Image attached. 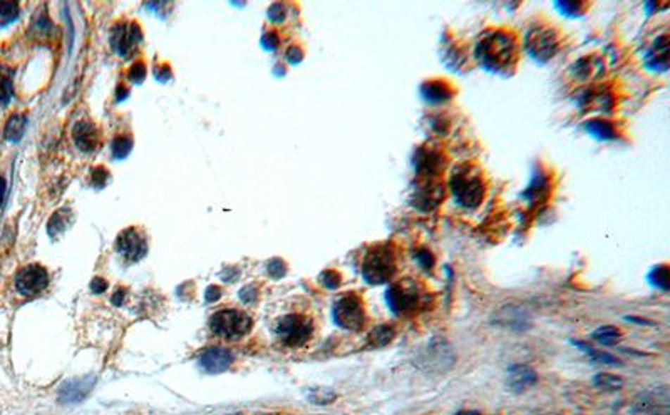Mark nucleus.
Here are the masks:
<instances>
[{
    "instance_id": "nucleus-26",
    "label": "nucleus",
    "mask_w": 670,
    "mask_h": 415,
    "mask_svg": "<svg viewBox=\"0 0 670 415\" xmlns=\"http://www.w3.org/2000/svg\"><path fill=\"white\" fill-rule=\"evenodd\" d=\"M19 15V4L17 2H0V25L15 20Z\"/></svg>"
},
{
    "instance_id": "nucleus-34",
    "label": "nucleus",
    "mask_w": 670,
    "mask_h": 415,
    "mask_svg": "<svg viewBox=\"0 0 670 415\" xmlns=\"http://www.w3.org/2000/svg\"><path fill=\"white\" fill-rule=\"evenodd\" d=\"M144 76H146V65H144L143 63L134 64L133 68H131V70H129L131 81L141 82V81H143V79H144Z\"/></svg>"
},
{
    "instance_id": "nucleus-3",
    "label": "nucleus",
    "mask_w": 670,
    "mask_h": 415,
    "mask_svg": "<svg viewBox=\"0 0 670 415\" xmlns=\"http://www.w3.org/2000/svg\"><path fill=\"white\" fill-rule=\"evenodd\" d=\"M396 273V260L389 246H377L369 251L362 263V276L370 285L391 281Z\"/></svg>"
},
{
    "instance_id": "nucleus-19",
    "label": "nucleus",
    "mask_w": 670,
    "mask_h": 415,
    "mask_svg": "<svg viewBox=\"0 0 670 415\" xmlns=\"http://www.w3.org/2000/svg\"><path fill=\"white\" fill-rule=\"evenodd\" d=\"M441 198H443V191H441L439 186H426L416 196L414 205L422 211H431L439 205Z\"/></svg>"
},
{
    "instance_id": "nucleus-12",
    "label": "nucleus",
    "mask_w": 670,
    "mask_h": 415,
    "mask_svg": "<svg viewBox=\"0 0 670 415\" xmlns=\"http://www.w3.org/2000/svg\"><path fill=\"white\" fill-rule=\"evenodd\" d=\"M636 410L647 415H669L667 388H657L642 394L636 402Z\"/></svg>"
},
{
    "instance_id": "nucleus-32",
    "label": "nucleus",
    "mask_w": 670,
    "mask_h": 415,
    "mask_svg": "<svg viewBox=\"0 0 670 415\" xmlns=\"http://www.w3.org/2000/svg\"><path fill=\"white\" fill-rule=\"evenodd\" d=\"M14 89H12V82L7 77L0 76V104H7L12 99Z\"/></svg>"
},
{
    "instance_id": "nucleus-14",
    "label": "nucleus",
    "mask_w": 670,
    "mask_h": 415,
    "mask_svg": "<svg viewBox=\"0 0 670 415\" xmlns=\"http://www.w3.org/2000/svg\"><path fill=\"white\" fill-rule=\"evenodd\" d=\"M538 382V375L535 370L528 365L517 364L508 369V388L514 394H522L531 388Z\"/></svg>"
},
{
    "instance_id": "nucleus-4",
    "label": "nucleus",
    "mask_w": 670,
    "mask_h": 415,
    "mask_svg": "<svg viewBox=\"0 0 670 415\" xmlns=\"http://www.w3.org/2000/svg\"><path fill=\"white\" fill-rule=\"evenodd\" d=\"M275 332L286 347H303L314 335V324L312 320L301 313H292V315L282 317L277 321Z\"/></svg>"
},
{
    "instance_id": "nucleus-5",
    "label": "nucleus",
    "mask_w": 670,
    "mask_h": 415,
    "mask_svg": "<svg viewBox=\"0 0 670 415\" xmlns=\"http://www.w3.org/2000/svg\"><path fill=\"white\" fill-rule=\"evenodd\" d=\"M211 332L227 340H238L250 332L251 319L240 310H220L210 319Z\"/></svg>"
},
{
    "instance_id": "nucleus-10",
    "label": "nucleus",
    "mask_w": 670,
    "mask_h": 415,
    "mask_svg": "<svg viewBox=\"0 0 670 415\" xmlns=\"http://www.w3.org/2000/svg\"><path fill=\"white\" fill-rule=\"evenodd\" d=\"M526 47L538 60L550 59L558 47L557 34L552 29H533L526 35Z\"/></svg>"
},
{
    "instance_id": "nucleus-8",
    "label": "nucleus",
    "mask_w": 670,
    "mask_h": 415,
    "mask_svg": "<svg viewBox=\"0 0 670 415\" xmlns=\"http://www.w3.org/2000/svg\"><path fill=\"white\" fill-rule=\"evenodd\" d=\"M421 288L414 281L403 280L387 290V303H389L391 310L398 315H407V313L416 312L421 307Z\"/></svg>"
},
{
    "instance_id": "nucleus-42",
    "label": "nucleus",
    "mask_w": 670,
    "mask_h": 415,
    "mask_svg": "<svg viewBox=\"0 0 670 415\" xmlns=\"http://www.w3.org/2000/svg\"><path fill=\"white\" fill-rule=\"evenodd\" d=\"M125 298H126V290L125 288H118L113 295V303L116 305V307H121L122 302H125Z\"/></svg>"
},
{
    "instance_id": "nucleus-41",
    "label": "nucleus",
    "mask_w": 670,
    "mask_h": 415,
    "mask_svg": "<svg viewBox=\"0 0 670 415\" xmlns=\"http://www.w3.org/2000/svg\"><path fill=\"white\" fill-rule=\"evenodd\" d=\"M220 295H222V290L215 285H211L210 288L206 290V300H208V302H215V300H218Z\"/></svg>"
},
{
    "instance_id": "nucleus-27",
    "label": "nucleus",
    "mask_w": 670,
    "mask_h": 415,
    "mask_svg": "<svg viewBox=\"0 0 670 415\" xmlns=\"http://www.w3.org/2000/svg\"><path fill=\"white\" fill-rule=\"evenodd\" d=\"M131 146H133V141H131V138H127V136H118V138L113 141L114 156L119 158V160L126 158L131 151Z\"/></svg>"
},
{
    "instance_id": "nucleus-7",
    "label": "nucleus",
    "mask_w": 670,
    "mask_h": 415,
    "mask_svg": "<svg viewBox=\"0 0 670 415\" xmlns=\"http://www.w3.org/2000/svg\"><path fill=\"white\" fill-rule=\"evenodd\" d=\"M334 320L341 328L349 332H359L365 324L364 303L357 295H343L334 305Z\"/></svg>"
},
{
    "instance_id": "nucleus-20",
    "label": "nucleus",
    "mask_w": 670,
    "mask_h": 415,
    "mask_svg": "<svg viewBox=\"0 0 670 415\" xmlns=\"http://www.w3.org/2000/svg\"><path fill=\"white\" fill-rule=\"evenodd\" d=\"M396 332L391 325H377L376 328L370 330L369 337H367V343L370 348H382L394 340Z\"/></svg>"
},
{
    "instance_id": "nucleus-37",
    "label": "nucleus",
    "mask_w": 670,
    "mask_h": 415,
    "mask_svg": "<svg viewBox=\"0 0 670 415\" xmlns=\"http://www.w3.org/2000/svg\"><path fill=\"white\" fill-rule=\"evenodd\" d=\"M257 295H258V291H257V288H255V286H245V288L240 291L241 302H245V303H253L255 300H257Z\"/></svg>"
},
{
    "instance_id": "nucleus-43",
    "label": "nucleus",
    "mask_w": 670,
    "mask_h": 415,
    "mask_svg": "<svg viewBox=\"0 0 670 415\" xmlns=\"http://www.w3.org/2000/svg\"><path fill=\"white\" fill-rule=\"evenodd\" d=\"M286 57H289V60L290 63H298V60L302 59V52H301V49H297V47H292V49H289V52H286Z\"/></svg>"
},
{
    "instance_id": "nucleus-22",
    "label": "nucleus",
    "mask_w": 670,
    "mask_h": 415,
    "mask_svg": "<svg viewBox=\"0 0 670 415\" xmlns=\"http://www.w3.org/2000/svg\"><path fill=\"white\" fill-rule=\"evenodd\" d=\"M586 129H588V132H592L593 136H597V138H600V139H614L615 138L614 126H612L608 121H602V119H593V121L586 122Z\"/></svg>"
},
{
    "instance_id": "nucleus-25",
    "label": "nucleus",
    "mask_w": 670,
    "mask_h": 415,
    "mask_svg": "<svg viewBox=\"0 0 670 415\" xmlns=\"http://www.w3.org/2000/svg\"><path fill=\"white\" fill-rule=\"evenodd\" d=\"M593 383L598 388H602V390H607V392L620 390V388L624 387V381L612 374H598L597 377L593 378Z\"/></svg>"
},
{
    "instance_id": "nucleus-46",
    "label": "nucleus",
    "mask_w": 670,
    "mask_h": 415,
    "mask_svg": "<svg viewBox=\"0 0 670 415\" xmlns=\"http://www.w3.org/2000/svg\"><path fill=\"white\" fill-rule=\"evenodd\" d=\"M232 415H241V414H232Z\"/></svg>"
},
{
    "instance_id": "nucleus-21",
    "label": "nucleus",
    "mask_w": 670,
    "mask_h": 415,
    "mask_svg": "<svg viewBox=\"0 0 670 415\" xmlns=\"http://www.w3.org/2000/svg\"><path fill=\"white\" fill-rule=\"evenodd\" d=\"M25 124H27V121H25L24 116H20V114H14L12 117H8L4 134H6V138L8 141L15 143V141H19L22 136H24Z\"/></svg>"
},
{
    "instance_id": "nucleus-18",
    "label": "nucleus",
    "mask_w": 670,
    "mask_h": 415,
    "mask_svg": "<svg viewBox=\"0 0 670 415\" xmlns=\"http://www.w3.org/2000/svg\"><path fill=\"white\" fill-rule=\"evenodd\" d=\"M72 138L81 151L91 153L94 151L99 144V131L94 122L79 121L72 129Z\"/></svg>"
},
{
    "instance_id": "nucleus-33",
    "label": "nucleus",
    "mask_w": 670,
    "mask_h": 415,
    "mask_svg": "<svg viewBox=\"0 0 670 415\" xmlns=\"http://www.w3.org/2000/svg\"><path fill=\"white\" fill-rule=\"evenodd\" d=\"M267 270L273 278H282L286 273V264L282 262V260H272V262L268 263Z\"/></svg>"
},
{
    "instance_id": "nucleus-35",
    "label": "nucleus",
    "mask_w": 670,
    "mask_h": 415,
    "mask_svg": "<svg viewBox=\"0 0 670 415\" xmlns=\"http://www.w3.org/2000/svg\"><path fill=\"white\" fill-rule=\"evenodd\" d=\"M108 171L104 170V167H96L94 171H92V184H94V186H104V183L106 181H108Z\"/></svg>"
},
{
    "instance_id": "nucleus-39",
    "label": "nucleus",
    "mask_w": 670,
    "mask_h": 415,
    "mask_svg": "<svg viewBox=\"0 0 670 415\" xmlns=\"http://www.w3.org/2000/svg\"><path fill=\"white\" fill-rule=\"evenodd\" d=\"M106 288H108V283H106V280H103V278H94V280L91 281L92 293L99 295L103 293V291H106Z\"/></svg>"
},
{
    "instance_id": "nucleus-31",
    "label": "nucleus",
    "mask_w": 670,
    "mask_h": 415,
    "mask_svg": "<svg viewBox=\"0 0 670 415\" xmlns=\"http://www.w3.org/2000/svg\"><path fill=\"white\" fill-rule=\"evenodd\" d=\"M416 260H417V263L421 264L422 270H426V272L433 270V267H434V256H433V253H431V251H427V250H419L417 253H416Z\"/></svg>"
},
{
    "instance_id": "nucleus-9",
    "label": "nucleus",
    "mask_w": 670,
    "mask_h": 415,
    "mask_svg": "<svg viewBox=\"0 0 670 415\" xmlns=\"http://www.w3.org/2000/svg\"><path fill=\"white\" fill-rule=\"evenodd\" d=\"M47 285H49V273L41 264H27L15 276V290L22 297H35Z\"/></svg>"
},
{
    "instance_id": "nucleus-2",
    "label": "nucleus",
    "mask_w": 670,
    "mask_h": 415,
    "mask_svg": "<svg viewBox=\"0 0 670 415\" xmlns=\"http://www.w3.org/2000/svg\"><path fill=\"white\" fill-rule=\"evenodd\" d=\"M451 188L457 203L464 208H476L483 201L484 184L478 171L471 166H462L454 171L451 179Z\"/></svg>"
},
{
    "instance_id": "nucleus-29",
    "label": "nucleus",
    "mask_w": 670,
    "mask_h": 415,
    "mask_svg": "<svg viewBox=\"0 0 670 415\" xmlns=\"http://www.w3.org/2000/svg\"><path fill=\"white\" fill-rule=\"evenodd\" d=\"M65 211H57V213L52 216L49 224H47V231H49L51 236H57V233H61L65 228Z\"/></svg>"
},
{
    "instance_id": "nucleus-1",
    "label": "nucleus",
    "mask_w": 670,
    "mask_h": 415,
    "mask_svg": "<svg viewBox=\"0 0 670 415\" xmlns=\"http://www.w3.org/2000/svg\"><path fill=\"white\" fill-rule=\"evenodd\" d=\"M414 364L419 370L429 375H444L454 367L456 355L453 347L444 338H433L417 353Z\"/></svg>"
},
{
    "instance_id": "nucleus-45",
    "label": "nucleus",
    "mask_w": 670,
    "mask_h": 415,
    "mask_svg": "<svg viewBox=\"0 0 670 415\" xmlns=\"http://www.w3.org/2000/svg\"><path fill=\"white\" fill-rule=\"evenodd\" d=\"M456 415H481V414L476 412V410H461V412H457Z\"/></svg>"
},
{
    "instance_id": "nucleus-13",
    "label": "nucleus",
    "mask_w": 670,
    "mask_h": 415,
    "mask_svg": "<svg viewBox=\"0 0 670 415\" xmlns=\"http://www.w3.org/2000/svg\"><path fill=\"white\" fill-rule=\"evenodd\" d=\"M141 39H143V35H141V30L136 24L126 25V27L125 25H118V27L113 30V47L114 51H118L122 57L129 54Z\"/></svg>"
},
{
    "instance_id": "nucleus-11",
    "label": "nucleus",
    "mask_w": 670,
    "mask_h": 415,
    "mask_svg": "<svg viewBox=\"0 0 670 415\" xmlns=\"http://www.w3.org/2000/svg\"><path fill=\"white\" fill-rule=\"evenodd\" d=\"M116 250L122 258L134 263L144 258L148 246L146 241H144V236L141 235L138 229L127 228L119 233V236L116 238Z\"/></svg>"
},
{
    "instance_id": "nucleus-44",
    "label": "nucleus",
    "mask_w": 670,
    "mask_h": 415,
    "mask_svg": "<svg viewBox=\"0 0 670 415\" xmlns=\"http://www.w3.org/2000/svg\"><path fill=\"white\" fill-rule=\"evenodd\" d=\"M6 193H7V183L6 179L0 178V206L4 205V200H6Z\"/></svg>"
},
{
    "instance_id": "nucleus-15",
    "label": "nucleus",
    "mask_w": 670,
    "mask_h": 415,
    "mask_svg": "<svg viewBox=\"0 0 670 415\" xmlns=\"http://www.w3.org/2000/svg\"><path fill=\"white\" fill-rule=\"evenodd\" d=\"M94 385V377H84L77 381H69L61 387L59 400L61 404H79L89 395L91 388Z\"/></svg>"
},
{
    "instance_id": "nucleus-30",
    "label": "nucleus",
    "mask_w": 670,
    "mask_h": 415,
    "mask_svg": "<svg viewBox=\"0 0 670 415\" xmlns=\"http://www.w3.org/2000/svg\"><path fill=\"white\" fill-rule=\"evenodd\" d=\"M320 281H322V283H324L325 286H327V288L334 290V288H337L339 285H341L342 278H341V275H339V273L335 272V270H327V272H324V273H322V275H320Z\"/></svg>"
},
{
    "instance_id": "nucleus-16",
    "label": "nucleus",
    "mask_w": 670,
    "mask_h": 415,
    "mask_svg": "<svg viewBox=\"0 0 670 415\" xmlns=\"http://www.w3.org/2000/svg\"><path fill=\"white\" fill-rule=\"evenodd\" d=\"M233 362V355L230 350L222 347H213L208 348L205 353L201 355L200 364L205 372L208 374H222L232 365Z\"/></svg>"
},
{
    "instance_id": "nucleus-24",
    "label": "nucleus",
    "mask_w": 670,
    "mask_h": 415,
    "mask_svg": "<svg viewBox=\"0 0 670 415\" xmlns=\"http://www.w3.org/2000/svg\"><path fill=\"white\" fill-rule=\"evenodd\" d=\"M593 338L597 340L598 343H602V345H614V343H617L621 338V333L619 328H615V326L605 325L595 330Z\"/></svg>"
},
{
    "instance_id": "nucleus-40",
    "label": "nucleus",
    "mask_w": 670,
    "mask_h": 415,
    "mask_svg": "<svg viewBox=\"0 0 670 415\" xmlns=\"http://www.w3.org/2000/svg\"><path fill=\"white\" fill-rule=\"evenodd\" d=\"M263 46L267 49H275L279 46V37H277L275 32H268L265 37H263Z\"/></svg>"
},
{
    "instance_id": "nucleus-28",
    "label": "nucleus",
    "mask_w": 670,
    "mask_h": 415,
    "mask_svg": "<svg viewBox=\"0 0 670 415\" xmlns=\"http://www.w3.org/2000/svg\"><path fill=\"white\" fill-rule=\"evenodd\" d=\"M650 280L654 281V285L659 286L660 290H669L670 276L667 267H655V270L652 272L650 275Z\"/></svg>"
},
{
    "instance_id": "nucleus-36",
    "label": "nucleus",
    "mask_w": 670,
    "mask_h": 415,
    "mask_svg": "<svg viewBox=\"0 0 670 415\" xmlns=\"http://www.w3.org/2000/svg\"><path fill=\"white\" fill-rule=\"evenodd\" d=\"M335 399V395L332 394V392H329V390H324V388H319V390L315 392V397H312V400L315 402V404H330V402H332Z\"/></svg>"
},
{
    "instance_id": "nucleus-6",
    "label": "nucleus",
    "mask_w": 670,
    "mask_h": 415,
    "mask_svg": "<svg viewBox=\"0 0 670 415\" xmlns=\"http://www.w3.org/2000/svg\"><path fill=\"white\" fill-rule=\"evenodd\" d=\"M513 52L514 49L511 37L501 32L491 34L484 41L479 42L478 47V56L481 57L483 63L495 69L508 64L511 57H513Z\"/></svg>"
},
{
    "instance_id": "nucleus-17",
    "label": "nucleus",
    "mask_w": 670,
    "mask_h": 415,
    "mask_svg": "<svg viewBox=\"0 0 670 415\" xmlns=\"http://www.w3.org/2000/svg\"><path fill=\"white\" fill-rule=\"evenodd\" d=\"M495 324L506 326L510 330H518V332H524L530 326V319H528L526 312L523 308L514 307V305H508L503 307L500 312L495 315Z\"/></svg>"
},
{
    "instance_id": "nucleus-23",
    "label": "nucleus",
    "mask_w": 670,
    "mask_h": 415,
    "mask_svg": "<svg viewBox=\"0 0 670 415\" xmlns=\"http://www.w3.org/2000/svg\"><path fill=\"white\" fill-rule=\"evenodd\" d=\"M573 345L580 347V350H583V352L586 353V355H588L590 359H592L593 362H597V364L619 365V360H617L614 355H610V353H605V352H600V350H595V348L588 347V345H586V343H583V342H573Z\"/></svg>"
},
{
    "instance_id": "nucleus-38",
    "label": "nucleus",
    "mask_w": 670,
    "mask_h": 415,
    "mask_svg": "<svg viewBox=\"0 0 670 415\" xmlns=\"http://www.w3.org/2000/svg\"><path fill=\"white\" fill-rule=\"evenodd\" d=\"M268 14H270V19H272L273 22H280V20L285 17V14H284V6H282V4H275V6H272L270 12H268Z\"/></svg>"
}]
</instances>
